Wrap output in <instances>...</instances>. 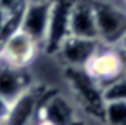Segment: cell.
I'll list each match as a JSON object with an SVG mask.
<instances>
[{
	"label": "cell",
	"mask_w": 126,
	"mask_h": 125,
	"mask_svg": "<svg viewBox=\"0 0 126 125\" xmlns=\"http://www.w3.org/2000/svg\"><path fill=\"white\" fill-rule=\"evenodd\" d=\"M96 39L103 45L120 47L125 39V9L106 0H94Z\"/></svg>",
	"instance_id": "cell-1"
},
{
	"label": "cell",
	"mask_w": 126,
	"mask_h": 125,
	"mask_svg": "<svg viewBox=\"0 0 126 125\" xmlns=\"http://www.w3.org/2000/svg\"><path fill=\"white\" fill-rule=\"evenodd\" d=\"M83 69L101 88L114 80L125 77V56L120 47L101 44Z\"/></svg>",
	"instance_id": "cell-2"
},
{
	"label": "cell",
	"mask_w": 126,
	"mask_h": 125,
	"mask_svg": "<svg viewBox=\"0 0 126 125\" xmlns=\"http://www.w3.org/2000/svg\"><path fill=\"white\" fill-rule=\"evenodd\" d=\"M65 78L69 81L76 100L94 116H103V97L101 86L87 74L83 67H65Z\"/></svg>",
	"instance_id": "cell-3"
},
{
	"label": "cell",
	"mask_w": 126,
	"mask_h": 125,
	"mask_svg": "<svg viewBox=\"0 0 126 125\" xmlns=\"http://www.w3.org/2000/svg\"><path fill=\"white\" fill-rule=\"evenodd\" d=\"M47 91L48 88L33 83L8 105L3 125H33L37 121L39 106Z\"/></svg>",
	"instance_id": "cell-4"
},
{
	"label": "cell",
	"mask_w": 126,
	"mask_h": 125,
	"mask_svg": "<svg viewBox=\"0 0 126 125\" xmlns=\"http://www.w3.org/2000/svg\"><path fill=\"white\" fill-rule=\"evenodd\" d=\"M73 0H51L47 35L42 47L55 55L58 47L70 36V11Z\"/></svg>",
	"instance_id": "cell-5"
},
{
	"label": "cell",
	"mask_w": 126,
	"mask_h": 125,
	"mask_svg": "<svg viewBox=\"0 0 126 125\" xmlns=\"http://www.w3.org/2000/svg\"><path fill=\"white\" fill-rule=\"evenodd\" d=\"M39 44H36L28 35L17 30L0 45V60L16 67H27L34 61Z\"/></svg>",
	"instance_id": "cell-6"
},
{
	"label": "cell",
	"mask_w": 126,
	"mask_h": 125,
	"mask_svg": "<svg viewBox=\"0 0 126 125\" xmlns=\"http://www.w3.org/2000/svg\"><path fill=\"white\" fill-rule=\"evenodd\" d=\"M37 121H45L51 125H73L78 122V119L69 99L56 91L48 89L41 102Z\"/></svg>",
	"instance_id": "cell-7"
},
{
	"label": "cell",
	"mask_w": 126,
	"mask_h": 125,
	"mask_svg": "<svg viewBox=\"0 0 126 125\" xmlns=\"http://www.w3.org/2000/svg\"><path fill=\"white\" fill-rule=\"evenodd\" d=\"M51 0H37V2H27L20 16V28L19 30L28 35L36 44L42 47L47 35L48 14H50Z\"/></svg>",
	"instance_id": "cell-8"
},
{
	"label": "cell",
	"mask_w": 126,
	"mask_h": 125,
	"mask_svg": "<svg viewBox=\"0 0 126 125\" xmlns=\"http://www.w3.org/2000/svg\"><path fill=\"white\" fill-rule=\"evenodd\" d=\"M100 45L101 44L96 39L69 36L58 47L55 55L64 62L65 67H84Z\"/></svg>",
	"instance_id": "cell-9"
},
{
	"label": "cell",
	"mask_w": 126,
	"mask_h": 125,
	"mask_svg": "<svg viewBox=\"0 0 126 125\" xmlns=\"http://www.w3.org/2000/svg\"><path fill=\"white\" fill-rule=\"evenodd\" d=\"M33 84L25 67H16L0 60V99L8 105Z\"/></svg>",
	"instance_id": "cell-10"
},
{
	"label": "cell",
	"mask_w": 126,
	"mask_h": 125,
	"mask_svg": "<svg viewBox=\"0 0 126 125\" xmlns=\"http://www.w3.org/2000/svg\"><path fill=\"white\" fill-rule=\"evenodd\" d=\"M70 36L96 39L94 0H73L70 11Z\"/></svg>",
	"instance_id": "cell-11"
},
{
	"label": "cell",
	"mask_w": 126,
	"mask_h": 125,
	"mask_svg": "<svg viewBox=\"0 0 126 125\" xmlns=\"http://www.w3.org/2000/svg\"><path fill=\"white\" fill-rule=\"evenodd\" d=\"M101 119H103L104 122H108L109 125H125V121H126V100L104 103Z\"/></svg>",
	"instance_id": "cell-12"
},
{
	"label": "cell",
	"mask_w": 126,
	"mask_h": 125,
	"mask_svg": "<svg viewBox=\"0 0 126 125\" xmlns=\"http://www.w3.org/2000/svg\"><path fill=\"white\" fill-rule=\"evenodd\" d=\"M101 97H103V102H122L126 100V81L125 77L118 80H114L108 83L106 86L101 88Z\"/></svg>",
	"instance_id": "cell-13"
},
{
	"label": "cell",
	"mask_w": 126,
	"mask_h": 125,
	"mask_svg": "<svg viewBox=\"0 0 126 125\" xmlns=\"http://www.w3.org/2000/svg\"><path fill=\"white\" fill-rule=\"evenodd\" d=\"M27 2L28 0H0V11H2L5 16L22 13Z\"/></svg>",
	"instance_id": "cell-14"
},
{
	"label": "cell",
	"mask_w": 126,
	"mask_h": 125,
	"mask_svg": "<svg viewBox=\"0 0 126 125\" xmlns=\"http://www.w3.org/2000/svg\"><path fill=\"white\" fill-rule=\"evenodd\" d=\"M6 111H8V103L3 102V100L0 99V125H3L5 116H6Z\"/></svg>",
	"instance_id": "cell-15"
},
{
	"label": "cell",
	"mask_w": 126,
	"mask_h": 125,
	"mask_svg": "<svg viewBox=\"0 0 126 125\" xmlns=\"http://www.w3.org/2000/svg\"><path fill=\"white\" fill-rule=\"evenodd\" d=\"M33 125H51V124H48V122H45V121H36Z\"/></svg>",
	"instance_id": "cell-16"
},
{
	"label": "cell",
	"mask_w": 126,
	"mask_h": 125,
	"mask_svg": "<svg viewBox=\"0 0 126 125\" xmlns=\"http://www.w3.org/2000/svg\"><path fill=\"white\" fill-rule=\"evenodd\" d=\"M73 125H84V124H81V122L78 121V122H76V124H73Z\"/></svg>",
	"instance_id": "cell-17"
},
{
	"label": "cell",
	"mask_w": 126,
	"mask_h": 125,
	"mask_svg": "<svg viewBox=\"0 0 126 125\" xmlns=\"http://www.w3.org/2000/svg\"><path fill=\"white\" fill-rule=\"evenodd\" d=\"M28 2H37V0H28Z\"/></svg>",
	"instance_id": "cell-18"
}]
</instances>
